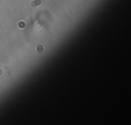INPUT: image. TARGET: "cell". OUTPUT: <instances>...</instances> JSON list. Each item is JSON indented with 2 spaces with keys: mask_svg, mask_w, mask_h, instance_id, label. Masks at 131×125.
Returning <instances> with one entry per match:
<instances>
[{
  "mask_svg": "<svg viewBox=\"0 0 131 125\" xmlns=\"http://www.w3.org/2000/svg\"><path fill=\"white\" fill-rule=\"evenodd\" d=\"M44 51V48H43V45H38L37 46V52L38 53H41Z\"/></svg>",
  "mask_w": 131,
  "mask_h": 125,
  "instance_id": "7a4b0ae2",
  "label": "cell"
},
{
  "mask_svg": "<svg viewBox=\"0 0 131 125\" xmlns=\"http://www.w3.org/2000/svg\"><path fill=\"white\" fill-rule=\"evenodd\" d=\"M42 3H43L42 0H32V1L30 2V5H31L32 8H37V7L41 6Z\"/></svg>",
  "mask_w": 131,
  "mask_h": 125,
  "instance_id": "6da1fadb",
  "label": "cell"
}]
</instances>
